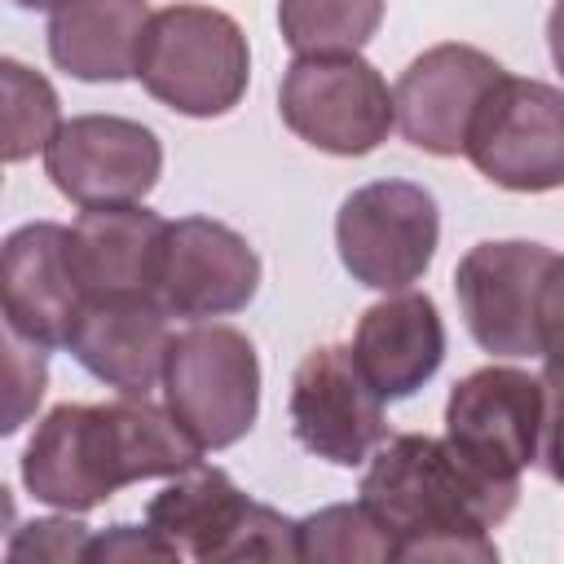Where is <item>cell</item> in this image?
I'll return each mask as SVG.
<instances>
[{
	"label": "cell",
	"instance_id": "obj_5",
	"mask_svg": "<svg viewBox=\"0 0 564 564\" xmlns=\"http://www.w3.org/2000/svg\"><path fill=\"white\" fill-rule=\"evenodd\" d=\"M564 256L507 238L476 242L454 269V295L471 339L494 357H542Z\"/></svg>",
	"mask_w": 564,
	"mask_h": 564
},
{
	"label": "cell",
	"instance_id": "obj_23",
	"mask_svg": "<svg viewBox=\"0 0 564 564\" xmlns=\"http://www.w3.org/2000/svg\"><path fill=\"white\" fill-rule=\"evenodd\" d=\"M88 542H93V529L79 524V520H70V516L66 520H31V524H22L9 538L4 555L13 564H22V560L66 564V560H88Z\"/></svg>",
	"mask_w": 564,
	"mask_h": 564
},
{
	"label": "cell",
	"instance_id": "obj_10",
	"mask_svg": "<svg viewBox=\"0 0 564 564\" xmlns=\"http://www.w3.org/2000/svg\"><path fill=\"white\" fill-rule=\"evenodd\" d=\"M441 242L436 198L414 181H370L339 203L335 247L352 282L405 291L419 282Z\"/></svg>",
	"mask_w": 564,
	"mask_h": 564
},
{
	"label": "cell",
	"instance_id": "obj_22",
	"mask_svg": "<svg viewBox=\"0 0 564 564\" xmlns=\"http://www.w3.org/2000/svg\"><path fill=\"white\" fill-rule=\"evenodd\" d=\"M0 88H4V163H22L35 150H44L62 128L57 93L44 75L26 70L13 57L0 62Z\"/></svg>",
	"mask_w": 564,
	"mask_h": 564
},
{
	"label": "cell",
	"instance_id": "obj_25",
	"mask_svg": "<svg viewBox=\"0 0 564 564\" xmlns=\"http://www.w3.org/2000/svg\"><path fill=\"white\" fill-rule=\"evenodd\" d=\"M88 560H176L172 546L150 529V524H110L106 533H93L88 542Z\"/></svg>",
	"mask_w": 564,
	"mask_h": 564
},
{
	"label": "cell",
	"instance_id": "obj_4",
	"mask_svg": "<svg viewBox=\"0 0 564 564\" xmlns=\"http://www.w3.org/2000/svg\"><path fill=\"white\" fill-rule=\"evenodd\" d=\"M145 524L176 560H300V520L247 498L220 467L194 463L145 502Z\"/></svg>",
	"mask_w": 564,
	"mask_h": 564
},
{
	"label": "cell",
	"instance_id": "obj_15",
	"mask_svg": "<svg viewBox=\"0 0 564 564\" xmlns=\"http://www.w3.org/2000/svg\"><path fill=\"white\" fill-rule=\"evenodd\" d=\"M84 282L70 256V229L53 220L22 225L4 238V326L40 348H66L79 313Z\"/></svg>",
	"mask_w": 564,
	"mask_h": 564
},
{
	"label": "cell",
	"instance_id": "obj_6",
	"mask_svg": "<svg viewBox=\"0 0 564 564\" xmlns=\"http://www.w3.org/2000/svg\"><path fill=\"white\" fill-rule=\"evenodd\" d=\"M163 397L172 419L203 449H229L251 432L260 410L256 344L238 326L194 322L167 344Z\"/></svg>",
	"mask_w": 564,
	"mask_h": 564
},
{
	"label": "cell",
	"instance_id": "obj_11",
	"mask_svg": "<svg viewBox=\"0 0 564 564\" xmlns=\"http://www.w3.org/2000/svg\"><path fill=\"white\" fill-rule=\"evenodd\" d=\"M44 172L79 207L141 203L163 172L159 137L123 115H75L44 145Z\"/></svg>",
	"mask_w": 564,
	"mask_h": 564
},
{
	"label": "cell",
	"instance_id": "obj_29",
	"mask_svg": "<svg viewBox=\"0 0 564 564\" xmlns=\"http://www.w3.org/2000/svg\"><path fill=\"white\" fill-rule=\"evenodd\" d=\"M13 4H18V9H53L57 0H13Z\"/></svg>",
	"mask_w": 564,
	"mask_h": 564
},
{
	"label": "cell",
	"instance_id": "obj_19",
	"mask_svg": "<svg viewBox=\"0 0 564 564\" xmlns=\"http://www.w3.org/2000/svg\"><path fill=\"white\" fill-rule=\"evenodd\" d=\"M145 0H57L48 9V57L84 84H119L137 75Z\"/></svg>",
	"mask_w": 564,
	"mask_h": 564
},
{
	"label": "cell",
	"instance_id": "obj_28",
	"mask_svg": "<svg viewBox=\"0 0 564 564\" xmlns=\"http://www.w3.org/2000/svg\"><path fill=\"white\" fill-rule=\"evenodd\" d=\"M546 44H551L555 70L564 75V0H555V4H551V18H546Z\"/></svg>",
	"mask_w": 564,
	"mask_h": 564
},
{
	"label": "cell",
	"instance_id": "obj_27",
	"mask_svg": "<svg viewBox=\"0 0 564 564\" xmlns=\"http://www.w3.org/2000/svg\"><path fill=\"white\" fill-rule=\"evenodd\" d=\"M542 361L564 370V269H560V286H555V304H551V322H546Z\"/></svg>",
	"mask_w": 564,
	"mask_h": 564
},
{
	"label": "cell",
	"instance_id": "obj_3",
	"mask_svg": "<svg viewBox=\"0 0 564 564\" xmlns=\"http://www.w3.org/2000/svg\"><path fill=\"white\" fill-rule=\"evenodd\" d=\"M141 88L176 115H229L251 79V48L242 26L212 4H167L150 13L141 53Z\"/></svg>",
	"mask_w": 564,
	"mask_h": 564
},
{
	"label": "cell",
	"instance_id": "obj_14",
	"mask_svg": "<svg viewBox=\"0 0 564 564\" xmlns=\"http://www.w3.org/2000/svg\"><path fill=\"white\" fill-rule=\"evenodd\" d=\"M502 75L507 70L485 48H471V44H436V48L419 53L392 88L401 137L441 159L463 154L467 128H471L485 93Z\"/></svg>",
	"mask_w": 564,
	"mask_h": 564
},
{
	"label": "cell",
	"instance_id": "obj_8",
	"mask_svg": "<svg viewBox=\"0 0 564 564\" xmlns=\"http://www.w3.org/2000/svg\"><path fill=\"white\" fill-rule=\"evenodd\" d=\"M282 123L313 150L357 159L388 141L397 101L383 75L357 53H304L278 84Z\"/></svg>",
	"mask_w": 564,
	"mask_h": 564
},
{
	"label": "cell",
	"instance_id": "obj_2",
	"mask_svg": "<svg viewBox=\"0 0 564 564\" xmlns=\"http://www.w3.org/2000/svg\"><path fill=\"white\" fill-rule=\"evenodd\" d=\"M357 494L392 533L397 560L494 564L498 546L489 529L516 511V498L480 485L449 441L427 432L388 436L370 454Z\"/></svg>",
	"mask_w": 564,
	"mask_h": 564
},
{
	"label": "cell",
	"instance_id": "obj_17",
	"mask_svg": "<svg viewBox=\"0 0 564 564\" xmlns=\"http://www.w3.org/2000/svg\"><path fill=\"white\" fill-rule=\"evenodd\" d=\"M172 326L159 300H84L66 339L70 357L123 397H150L163 383Z\"/></svg>",
	"mask_w": 564,
	"mask_h": 564
},
{
	"label": "cell",
	"instance_id": "obj_7",
	"mask_svg": "<svg viewBox=\"0 0 564 564\" xmlns=\"http://www.w3.org/2000/svg\"><path fill=\"white\" fill-rule=\"evenodd\" d=\"M542 379L516 366H480L449 388L445 441L489 489L520 498V471L542 449Z\"/></svg>",
	"mask_w": 564,
	"mask_h": 564
},
{
	"label": "cell",
	"instance_id": "obj_16",
	"mask_svg": "<svg viewBox=\"0 0 564 564\" xmlns=\"http://www.w3.org/2000/svg\"><path fill=\"white\" fill-rule=\"evenodd\" d=\"M167 225L141 203L84 207L70 225V256L88 300H154Z\"/></svg>",
	"mask_w": 564,
	"mask_h": 564
},
{
	"label": "cell",
	"instance_id": "obj_1",
	"mask_svg": "<svg viewBox=\"0 0 564 564\" xmlns=\"http://www.w3.org/2000/svg\"><path fill=\"white\" fill-rule=\"evenodd\" d=\"M198 454L203 445L150 397L119 392L101 405L66 401L35 423L22 449V485L35 502L79 516L115 498L123 485L181 476L203 463Z\"/></svg>",
	"mask_w": 564,
	"mask_h": 564
},
{
	"label": "cell",
	"instance_id": "obj_26",
	"mask_svg": "<svg viewBox=\"0 0 564 564\" xmlns=\"http://www.w3.org/2000/svg\"><path fill=\"white\" fill-rule=\"evenodd\" d=\"M542 392H546V410H542V467L551 480L564 485V370L546 366L542 370Z\"/></svg>",
	"mask_w": 564,
	"mask_h": 564
},
{
	"label": "cell",
	"instance_id": "obj_21",
	"mask_svg": "<svg viewBox=\"0 0 564 564\" xmlns=\"http://www.w3.org/2000/svg\"><path fill=\"white\" fill-rule=\"evenodd\" d=\"M295 533H300V560H335V564H352V560L383 564V560H397L392 533L379 524V516L361 498L304 516L295 524Z\"/></svg>",
	"mask_w": 564,
	"mask_h": 564
},
{
	"label": "cell",
	"instance_id": "obj_12",
	"mask_svg": "<svg viewBox=\"0 0 564 564\" xmlns=\"http://www.w3.org/2000/svg\"><path fill=\"white\" fill-rule=\"evenodd\" d=\"M291 432L308 454L335 467H361L383 445V397L361 375L352 348L322 344L295 366Z\"/></svg>",
	"mask_w": 564,
	"mask_h": 564
},
{
	"label": "cell",
	"instance_id": "obj_18",
	"mask_svg": "<svg viewBox=\"0 0 564 564\" xmlns=\"http://www.w3.org/2000/svg\"><path fill=\"white\" fill-rule=\"evenodd\" d=\"M352 357L383 401L414 397L445 361V322L423 291L370 304L352 330Z\"/></svg>",
	"mask_w": 564,
	"mask_h": 564
},
{
	"label": "cell",
	"instance_id": "obj_24",
	"mask_svg": "<svg viewBox=\"0 0 564 564\" xmlns=\"http://www.w3.org/2000/svg\"><path fill=\"white\" fill-rule=\"evenodd\" d=\"M4 344H9V410H4V432H18L26 423V414L40 405L48 370H44V348L22 339L18 330L4 326Z\"/></svg>",
	"mask_w": 564,
	"mask_h": 564
},
{
	"label": "cell",
	"instance_id": "obj_13",
	"mask_svg": "<svg viewBox=\"0 0 564 564\" xmlns=\"http://www.w3.org/2000/svg\"><path fill=\"white\" fill-rule=\"evenodd\" d=\"M256 291H260V256L238 229L207 216H185L167 225L159 282H154V300L163 304L167 317H185V322L225 317L247 308Z\"/></svg>",
	"mask_w": 564,
	"mask_h": 564
},
{
	"label": "cell",
	"instance_id": "obj_9",
	"mask_svg": "<svg viewBox=\"0 0 564 564\" xmlns=\"http://www.w3.org/2000/svg\"><path fill=\"white\" fill-rule=\"evenodd\" d=\"M463 154L471 167L516 194H546L564 185V93L542 79L502 75L471 128Z\"/></svg>",
	"mask_w": 564,
	"mask_h": 564
},
{
	"label": "cell",
	"instance_id": "obj_20",
	"mask_svg": "<svg viewBox=\"0 0 564 564\" xmlns=\"http://www.w3.org/2000/svg\"><path fill=\"white\" fill-rule=\"evenodd\" d=\"M383 22V0H278L282 40L304 53H357Z\"/></svg>",
	"mask_w": 564,
	"mask_h": 564
}]
</instances>
